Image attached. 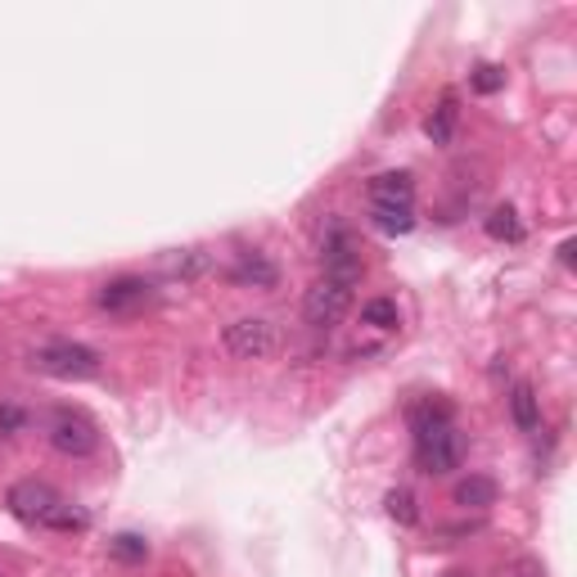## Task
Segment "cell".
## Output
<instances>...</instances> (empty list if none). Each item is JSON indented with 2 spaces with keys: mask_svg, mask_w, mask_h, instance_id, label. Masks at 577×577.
<instances>
[{
  "mask_svg": "<svg viewBox=\"0 0 577 577\" xmlns=\"http://www.w3.org/2000/svg\"><path fill=\"white\" fill-rule=\"evenodd\" d=\"M411 433H415V465L424 474H452L465 456L460 428L452 419V406L443 402H424L411 411Z\"/></svg>",
  "mask_w": 577,
  "mask_h": 577,
  "instance_id": "6da1fadb",
  "label": "cell"
},
{
  "mask_svg": "<svg viewBox=\"0 0 577 577\" xmlns=\"http://www.w3.org/2000/svg\"><path fill=\"white\" fill-rule=\"evenodd\" d=\"M32 371H41L50 379H95L100 375V352L87 347V343L54 338V343L32 352Z\"/></svg>",
  "mask_w": 577,
  "mask_h": 577,
  "instance_id": "7a4b0ae2",
  "label": "cell"
},
{
  "mask_svg": "<svg viewBox=\"0 0 577 577\" xmlns=\"http://www.w3.org/2000/svg\"><path fill=\"white\" fill-rule=\"evenodd\" d=\"M45 438H50V447H54L59 456H91V452L100 447V428H95V419H91L87 411L59 406V411H50V419H45Z\"/></svg>",
  "mask_w": 577,
  "mask_h": 577,
  "instance_id": "3957f363",
  "label": "cell"
},
{
  "mask_svg": "<svg viewBox=\"0 0 577 577\" xmlns=\"http://www.w3.org/2000/svg\"><path fill=\"white\" fill-rule=\"evenodd\" d=\"M6 505H10V515H14L19 524L45 528V524L54 519V510L63 505V496H59L50 483H41V478H23V483H14V487H10Z\"/></svg>",
  "mask_w": 577,
  "mask_h": 577,
  "instance_id": "277c9868",
  "label": "cell"
},
{
  "mask_svg": "<svg viewBox=\"0 0 577 577\" xmlns=\"http://www.w3.org/2000/svg\"><path fill=\"white\" fill-rule=\"evenodd\" d=\"M347 307H352V284H338V280H316L307 288V298H303V316L316 330L338 325L347 316Z\"/></svg>",
  "mask_w": 577,
  "mask_h": 577,
  "instance_id": "5b68a950",
  "label": "cell"
},
{
  "mask_svg": "<svg viewBox=\"0 0 577 577\" xmlns=\"http://www.w3.org/2000/svg\"><path fill=\"white\" fill-rule=\"evenodd\" d=\"M222 343H226V352L240 356V361H262V356H271V347H275V330H271V321H262V316H244V321H231V325H226Z\"/></svg>",
  "mask_w": 577,
  "mask_h": 577,
  "instance_id": "8992f818",
  "label": "cell"
},
{
  "mask_svg": "<svg viewBox=\"0 0 577 577\" xmlns=\"http://www.w3.org/2000/svg\"><path fill=\"white\" fill-rule=\"evenodd\" d=\"M150 298H154V284L140 280V275H118V280H109L95 294V303L104 312H113V316H131L140 307H150Z\"/></svg>",
  "mask_w": 577,
  "mask_h": 577,
  "instance_id": "52a82bcc",
  "label": "cell"
},
{
  "mask_svg": "<svg viewBox=\"0 0 577 577\" xmlns=\"http://www.w3.org/2000/svg\"><path fill=\"white\" fill-rule=\"evenodd\" d=\"M361 275V253H356V240L352 231L334 226L330 240H325V280H338V284H356Z\"/></svg>",
  "mask_w": 577,
  "mask_h": 577,
  "instance_id": "ba28073f",
  "label": "cell"
},
{
  "mask_svg": "<svg viewBox=\"0 0 577 577\" xmlns=\"http://www.w3.org/2000/svg\"><path fill=\"white\" fill-rule=\"evenodd\" d=\"M375 207H415V176L411 172H379L371 181Z\"/></svg>",
  "mask_w": 577,
  "mask_h": 577,
  "instance_id": "9c48e42d",
  "label": "cell"
},
{
  "mask_svg": "<svg viewBox=\"0 0 577 577\" xmlns=\"http://www.w3.org/2000/svg\"><path fill=\"white\" fill-rule=\"evenodd\" d=\"M231 280L235 284H253V288H275L280 271H275V262L266 253H240L235 266H231Z\"/></svg>",
  "mask_w": 577,
  "mask_h": 577,
  "instance_id": "30bf717a",
  "label": "cell"
},
{
  "mask_svg": "<svg viewBox=\"0 0 577 577\" xmlns=\"http://www.w3.org/2000/svg\"><path fill=\"white\" fill-rule=\"evenodd\" d=\"M452 500L460 505V510H487V505H496V483L487 474H469L456 483Z\"/></svg>",
  "mask_w": 577,
  "mask_h": 577,
  "instance_id": "8fae6325",
  "label": "cell"
},
{
  "mask_svg": "<svg viewBox=\"0 0 577 577\" xmlns=\"http://www.w3.org/2000/svg\"><path fill=\"white\" fill-rule=\"evenodd\" d=\"M510 415H515V424H519L524 433H537V428H541V402H537L533 384H515V388H510Z\"/></svg>",
  "mask_w": 577,
  "mask_h": 577,
  "instance_id": "7c38bea8",
  "label": "cell"
},
{
  "mask_svg": "<svg viewBox=\"0 0 577 577\" xmlns=\"http://www.w3.org/2000/svg\"><path fill=\"white\" fill-rule=\"evenodd\" d=\"M456 122H460L456 95H443V104H438V109L428 113L424 131H428V140H433V144H452V135H456Z\"/></svg>",
  "mask_w": 577,
  "mask_h": 577,
  "instance_id": "4fadbf2b",
  "label": "cell"
},
{
  "mask_svg": "<svg viewBox=\"0 0 577 577\" xmlns=\"http://www.w3.org/2000/svg\"><path fill=\"white\" fill-rule=\"evenodd\" d=\"M487 235L492 240H505V244H519L524 240V222H519V212L510 203H500L487 212Z\"/></svg>",
  "mask_w": 577,
  "mask_h": 577,
  "instance_id": "5bb4252c",
  "label": "cell"
},
{
  "mask_svg": "<svg viewBox=\"0 0 577 577\" xmlns=\"http://www.w3.org/2000/svg\"><path fill=\"white\" fill-rule=\"evenodd\" d=\"M371 222L384 235H411L415 231V207H371Z\"/></svg>",
  "mask_w": 577,
  "mask_h": 577,
  "instance_id": "9a60e30c",
  "label": "cell"
},
{
  "mask_svg": "<svg viewBox=\"0 0 577 577\" xmlns=\"http://www.w3.org/2000/svg\"><path fill=\"white\" fill-rule=\"evenodd\" d=\"M384 505H388V515H393L402 528L419 524V505H415V492H406V487H393V492L384 496Z\"/></svg>",
  "mask_w": 577,
  "mask_h": 577,
  "instance_id": "2e32d148",
  "label": "cell"
},
{
  "mask_svg": "<svg viewBox=\"0 0 577 577\" xmlns=\"http://www.w3.org/2000/svg\"><path fill=\"white\" fill-rule=\"evenodd\" d=\"M361 321L375 325V330H393L402 316H397V303H393V298H371L366 307H361Z\"/></svg>",
  "mask_w": 577,
  "mask_h": 577,
  "instance_id": "e0dca14e",
  "label": "cell"
},
{
  "mask_svg": "<svg viewBox=\"0 0 577 577\" xmlns=\"http://www.w3.org/2000/svg\"><path fill=\"white\" fill-rule=\"evenodd\" d=\"M109 550H113V559H122V564H140L144 555H150V541L135 537V533H122V537L109 541Z\"/></svg>",
  "mask_w": 577,
  "mask_h": 577,
  "instance_id": "ac0fdd59",
  "label": "cell"
},
{
  "mask_svg": "<svg viewBox=\"0 0 577 577\" xmlns=\"http://www.w3.org/2000/svg\"><path fill=\"white\" fill-rule=\"evenodd\" d=\"M505 87V68H496V63H478L474 68V91L478 95H496Z\"/></svg>",
  "mask_w": 577,
  "mask_h": 577,
  "instance_id": "d6986e66",
  "label": "cell"
},
{
  "mask_svg": "<svg viewBox=\"0 0 577 577\" xmlns=\"http://www.w3.org/2000/svg\"><path fill=\"white\" fill-rule=\"evenodd\" d=\"M23 424H28V411L19 402H0V438H14Z\"/></svg>",
  "mask_w": 577,
  "mask_h": 577,
  "instance_id": "ffe728a7",
  "label": "cell"
},
{
  "mask_svg": "<svg viewBox=\"0 0 577 577\" xmlns=\"http://www.w3.org/2000/svg\"><path fill=\"white\" fill-rule=\"evenodd\" d=\"M515 577H546V568H541L537 559H524V564L515 568Z\"/></svg>",
  "mask_w": 577,
  "mask_h": 577,
  "instance_id": "44dd1931",
  "label": "cell"
},
{
  "mask_svg": "<svg viewBox=\"0 0 577 577\" xmlns=\"http://www.w3.org/2000/svg\"><path fill=\"white\" fill-rule=\"evenodd\" d=\"M559 257H564V266H573V240L559 244Z\"/></svg>",
  "mask_w": 577,
  "mask_h": 577,
  "instance_id": "7402d4cb",
  "label": "cell"
},
{
  "mask_svg": "<svg viewBox=\"0 0 577 577\" xmlns=\"http://www.w3.org/2000/svg\"><path fill=\"white\" fill-rule=\"evenodd\" d=\"M443 577H469V573H465V568H452V573H443Z\"/></svg>",
  "mask_w": 577,
  "mask_h": 577,
  "instance_id": "603a6c76",
  "label": "cell"
}]
</instances>
